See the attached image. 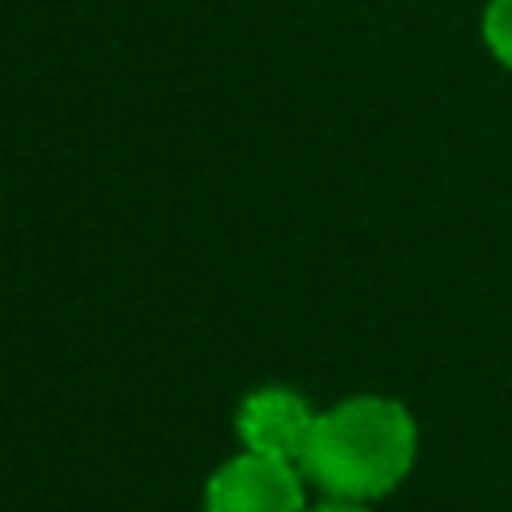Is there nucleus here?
<instances>
[{
    "label": "nucleus",
    "instance_id": "nucleus-1",
    "mask_svg": "<svg viewBox=\"0 0 512 512\" xmlns=\"http://www.w3.org/2000/svg\"><path fill=\"white\" fill-rule=\"evenodd\" d=\"M416 420L392 396H348L316 416L300 472L324 496L376 500L388 496L416 464Z\"/></svg>",
    "mask_w": 512,
    "mask_h": 512
},
{
    "label": "nucleus",
    "instance_id": "nucleus-2",
    "mask_svg": "<svg viewBox=\"0 0 512 512\" xmlns=\"http://www.w3.org/2000/svg\"><path fill=\"white\" fill-rule=\"evenodd\" d=\"M304 472L300 464L240 452L224 460L204 488V512H304Z\"/></svg>",
    "mask_w": 512,
    "mask_h": 512
},
{
    "label": "nucleus",
    "instance_id": "nucleus-3",
    "mask_svg": "<svg viewBox=\"0 0 512 512\" xmlns=\"http://www.w3.org/2000/svg\"><path fill=\"white\" fill-rule=\"evenodd\" d=\"M316 416L320 412L308 404L304 392H296L288 384H264V388H252L240 400L236 432H240V444L248 452L300 464L304 452H308Z\"/></svg>",
    "mask_w": 512,
    "mask_h": 512
},
{
    "label": "nucleus",
    "instance_id": "nucleus-4",
    "mask_svg": "<svg viewBox=\"0 0 512 512\" xmlns=\"http://www.w3.org/2000/svg\"><path fill=\"white\" fill-rule=\"evenodd\" d=\"M480 32H484L488 52H492L504 68H512V0H488Z\"/></svg>",
    "mask_w": 512,
    "mask_h": 512
},
{
    "label": "nucleus",
    "instance_id": "nucleus-5",
    "mask_svg": "<svg viewBox=\"0 0 512 512\" xmlns=\"http://www.w3.org/2000/svg\"><path fill=\"white\" fill-rule=\"evenodd\" d=\"M304 512H372L364 500H336V496H324L320 504H308Z\"/></svg>",
    "mask_w": 512,
    "mask_h": 512
}]
</instances>
